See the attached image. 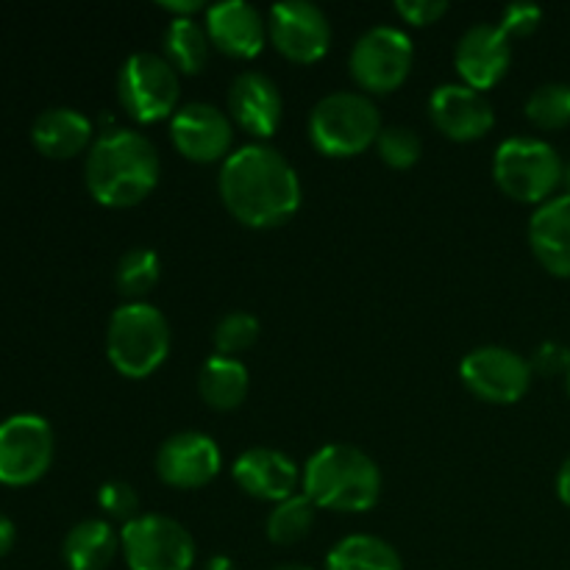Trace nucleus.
I'll list each match as a JSON object with an SVG mask.
<instances>
[{
	"label": "nucleus",
	"instance_id": "f257e3e1",
	"mask_svg": "<svg viewBox=\"0 0 570 570\" xmlns=\"http://www.w3.org/2000/svg\"><path fill=\"white\" fill-rule=\"evenodd\" d=\"M217 189L228 215L248 228L284 226L301 206V181L287 156L265 142L232 150Z\"/></svg>",
	"mask_w": 570,
	"mask_h": 570
},
{
	"label": "nucleus",
	"instance_id": "f03ea898",
	"mask_svg": "<svg viewBox=\"0 0 570 570\" xmlns=\"http://www.w3.org/2000/svg\"><path fill=\"white\" fill-rule=\"evenodd\" d=\"M159 150L134 128H106L95 137L83 165L89 195L109 209H128L159 184Z\"/></svg>",
	"mask_w": 570,
	"mask_h": 570
},
{
	"label": "nucleus",
	"instance_id": "7ed1b4c3",
	"mask_svg": "<svg viewBox=\"0 0 570 570\" xmlns=\"http://www.w3.org/2000/svg\"><path fill=\"white\" fill-rule=\"evenodd\" d=\"M301 484L306 499L321 510L367 512L382 495V471L367 451L328 443L306 460Z\"/></svg>",
	"mask_w": 570,
	"mask_h": 570
},
{
	"label": "nucleus",
	"instance_id": "20e7f679",
	"mask_svg": "<svg viewBox=\"0 0 570 570\" xmlns=\"http://www.w3.org/2000/svg\"><path fill=\"white\" fill-rule=\"evenodd\" d=\"M170 323L159 306L148 301H126L117 306L106 328V356L126 379H148L170 354Z\"/></svg>",
	"mask_w": 570,
	"mask_h": 570
},
{
	"label": "nucleus",
	"instance_id": "39448f33",
	"mask_svg": "<svg viewBox=\"0 0 570 570\" xmlns=\"http://www.w3.org/2000/svg\"><path fill=\"white\" fill-rule=\"evenodd\" d=\"M382 134V115L365 92L323 95L309 115V142L332 159L365 154Z\"/></svg>",
	"mask_w": 570,
	"mask_h": 570
},
{
	"label": "nucleus",
	"instance_id": "423d86ee",
	"mask_svg": "<svg viewBox=\"0 0 570 570\" xmlns=\"http://www.w3.org/2000/svg\"><path fill=\"white\" fill-rule=\"evenodd\" d=\"M562 165L554 145L538 137H510L495 148L493 178L518 204H546L562 187Z\"/></svg>",
	"mask_w": 570,
	"mask_h": 570
},
{
	"label": "nucleus",
	"instance_id": "0eeeda50",
	"mask_svg": "<svg viewBox=\"0 0 570 570\" xmlns=\"http://www.w3.org/2000/svg\"><path fill=\"white\" fill-rule=\"evenodd\" d=\"M181 81L178 70L159 53L139 50L117 72V100L137 122H156L176 115Z\"/></svg>",
	"mask_w": 570,
	"mask_h": 570
},
{
	"label": "nucleus",
	"instance_id": "6e6552de",
	"mask_svg": "<svg viewBox=\"0 0 570 570\" xmlns=\"http://www.w3.org/2000/svg\"><path fill=\"white\" fill-rule=\"evenodd\" d=\"M128 570H193L195 540L176 518L148 512L120 532Z\"/></svg>",
	"mask_w": 570,
	"mask_h": 570
},
{
	"label": "nucleus",
	"instance_id": "1a4fd4ad",
	"mask_svg": "<svg viewBox=\"0 0 570 570\" xmlns=\"http://www.w3.org/2000/svg\"><path fill=\"white\" fill-rule=\"evenodd\" d=\"M415 61L410 33L395 26H373L351 50V76L365 92L387 95L406 81Z\"/></svg>",
	"mask_w": 570,
	"mask_h": 570
},
{
	"label": "nucleus",
	"instance_id": "9d476101",
	"mask_svg": "<svg viewBox=\"0 0 570 570\" xmlns=\"http://www.w3.org/2000/svg\"><path fill=\"white\" fill-rule=\"evenodd\" d=\"M56 454L50 423L33 412L0 421V484L26 488L48 473Z\"/></svg>",
	"mask_w": 570,
	"mask_h": 570
},
{
	"label": "nucleus",
	"instance_id": "9b49d317",
	"mask_svg": "<svg viewBox=\"0 0 570 570\" xmlns=\"http://www.w3.org/2000/svg\"><path fill=\"white\" fill-rule=\"evenodd\" d=\"M532 362L504 345H479L460 362L468 393L488 404H518L532 387Z\"/></svg>",
	"mask_w": 570,
	"mask_h": 570
},
{
	"label": "nucleus",
	"instance_id": "f8f14e48",
	"mask_svg": "<svg viewBox=\"0 0 570 570\" xmlns=\"http://www.w3.org/2000/svg\"><path fill=\"white\" fill-rule=\"evenodd\" d=\"M267 39L284 59L315 65L328 53L332 22L326 11L309 0H284L267 11Z\"/></svg>",
	"mask_w": 570,
	"mask_h": 570
},
{
	"label": "nucleus",
	"instance_id": "ddd939ff",
	"mask_svg": "<svg viewBox=\"0 0 570 570\" xmlns=\"http://www.w3.org/2000/svg\"><path fill=\"white\" fill-rule=\"evenodd\" d=\"M170 139L184 159L198 165L226 161L234 142L232 117L215 104H187L170 117Z\"/></svg>",
	"mask_w": 570,
	"mask_h": 570
},
{
	"label": "nucleus",
	"instance_id": "4468645a",
	"mask_svg": "<svg viewBox=\"0 0 570 570\" xmlns=\"http://www.w3.org/2000/svg\"><path fill=\"white\" fill-rule=\"evenodd\" d=\"M223 454L204 432H176L156 451V473L167 488L198 490L220 473Z\"/></svg>",
	"mask_w": 570,
	"mask_h": 570
},
{
	"label": "nucleus",
	"instance_id": "2eb2a0df",
	"mask_svg": "<svg viewBox=\"0 0 570 570\" xmlns=\"http://www.w3.org/2000/svg\"><path fill=\"white\" fill-rule=\"evenodd\" d=\"M512 61L510 37L501 31L499 22H476L460 37L454 50V65L462 83L484 89L495 87L507 76Z\"/></svg>",
	"mask_w": 570,
	"mask_h": 570
},
{
	"label": "nucleus",
	"instance_id": "dca6fc26",
	"mask_svg": "<svg viewBox=\"0 0 570 570\" xmlns=\"http://www.w3.org/2000/svg\"><path fill=\"white\" fill-rule=\"evenodd\" d=\"M429 117L454 142H473L493 128L495 111L488 95L468 83H443L429 98Z\"/></svg>",
	"mask_w": 570,
	"mask_h": 570
},
{
	"label": "nucleus",
	"instance_id": "f3484780",
	"mask_svg": "<svg viewBox=\"0 0 570 570\" xmlns=\"http://www.w3.org/2000/svg\"><path fill=\"white\" fill-rule=\"evenodd\" d=\"M228 115L250 137H273L284 115L282 89L259 70L239 72L228 87Z\"/></svg>",
	"mask_w": 570,
	"mask_h": 570
},
{
	"label": "nucleus",
	"instance_id": "a211bd4d",
	"mask_svg": "<svg viewBox=\"0 0 570 570\" xmlns=\"http://www.w3.org/2000/svg\"><path fill=\"white\" fill-rule=\"evenodd\" d=\"M206 33L220 53L232 59H254L267 39V22L248 0H223L206 9Z\"/></svg>",
	"mask_w": 570,
	"mask_h": 570
},
{
	"label": "nucleus",
	"instance_id": "6ab92c4d",
	"mask_svg": "<svg viewBox=\"0 0 570 570\" xmlns=\"http://www.w3.org/2000/svg\"><path fill=\"white\" fill-rule=\"evenodd\" d=\"M301 468L289 460L287 454L267 445L243 451L232 468V476L239 488L259 501H287L295 495V488L301 484Z\"/></svg>",
	"mask_w": 570,
	"mask_h": 570
},
{
	"label": "nucleus",
	"instance_id": "aec40b11",
	"mask_svg": "<svg viewBox=\"0 0 570 570\" xmlns=\"http://www.w3.org/2000/svg\"><path fill=\"white\" fill-rule=\"evenodd\" d=\"M529 245L551 276L570 278V195H554L534 209Z\"/></svg>",
	"mask_w": 570,
	"mask_h": 570
},
{
	"label": "nucleus",
	"instance_id": "412c9836",
	"mask_svg": "<svg viewBox=\"0 0 570 570\" xmlns=\"http://www.w3.org/2000/svg\"><path fill=\"white\" fill-rule=\"evenodd\" d=\"M95 126L83 111L72 106H53L37 115L31 126V142L48 159H72L92 148Z\"/></svg>",
	"mask_w": 570,
	"mask_h": 570
},
{
	"label": "nucleus",
	"instance_id": "4be33fe9",
	"mask_svg": "<svg viewBox=\"0 0 570 570\" xmlns=\"http://www.w3.org/2000/svg\"><path fill=\"white\" fill-rule=\"evenodd\" d=\"M117 551H122L120 534L104 518L76 523L61 543V557L70 570H106L115 562Z\"/></svg>",
	"mask_w": 570,
	"mask_h": 570
},
{
	"label": "nucleus",
	"instance_id": "5701e85b",
	"mask_svg": "<svg viewBox=\"0 0 570 570\" xmlns=\"http://www.w3.org/2000/svg\"><path fill=\"white\" fill-rule=\"evenodd\" d=\"M248 367L237 356L215 354L200 365L198 371V393L212 410L232 412L248 395Z\"/></svg>",
	"mask_w": 570,
	"mask_h": 570
},
{
	"label": "nucleus",
	"instance_id": "b1692460",
	"mask_svg": "<svg viewBox=\"0 0 570 570\" xmlns=\"http://www.w3.org/2000/svg\"><path fill=\"white\" fill-rule=\"evenodd\" d=\"M161 50L178 72L195 76L209 61L212 39L204 22H198L195 17H173L165 28V37H161Z\"/></svg>",
	"mask_w": 570,
	"mask_h": 570
},
{
	"label": "nucleus",
	"instance_id": "393cba45",
	"mask_svg": "<svg viewBox=\"0 0 570 570\" xmlns=\"http://www.w3.org/2000/svg\"><path fill=\"white\" fill-rule=\"evenodd\" d=\"M326 570H404L399 551L376 534H348L326 557Z\"/></svg>",
	"mask_w": 570,
	"mask_h": 570
},
{
	"label": "nucleus",
	"instance_id": "a878e982",
	"mask_svg": "<svg viewBox=\"0 0 570 570\" xmlns=\"http://www.w3.org/2000/svg\"><path fill=\"white\" fill-rule=\"evenodd\" d=\"M315 510L317 507L306 499L304 493L289 495L287 501H278L271 510L265 523V532L271 538V543L276 546H293L309 534V529L315 527Z\"/></svg>",
	"mask_w": 570,
	"mask_h": 570
},
{
	"label": "nucleus",
	"instance_id": "bb28decb",
	"mask_svg": "<svg viewBox=\"0 0 570 570\" xmlns=\"http://www.w3.org/2000/svg\"><path fill=\"white\" fill-rule=\"evenodd\" d=\"M159 256L150 248H131L117 262V293L126 301H142L159 282Z\"/></svg>",
	"mask_w": 570,
	"mask_h": 570
},
{
	"label": "nucleus",
	"instance_id": "cd10ccee",
	"mask_svg": "<svg viewBox=\"0 0 570 570\" xmlns=\"http://www.w3.org/2000/svg\"><path fill=\"white\" fill-rule=\"evenodd\" d=\"M527 117L543 131L570 126V83L551 81L527 98Z\"/></svg>",
	"mask_w": 570,
	"mask_h": 570
},
{
	"label": "nucleus",
	"instance_id": "c85d7f7f",
	"mask_svg": "<svg viewBox=\"0 0 570 570\" xmlns=\"http://www.w3.org/2000/svg\"><path fill=\"white\" fill-rule=\"evenodd\" d=\"M259 337V321L256 315L243 309H234L228 315H223L217 321L215 332H212V343H215V351L223 356H234L248 351L250 345Z\"/></svg>",
	"mask_w": 570,
	"mask_h": 570
},
{
	"label": "nucleus",
	"instance_id": "c756f323",
	"mask_svg": "<svg viewBox=\"0 0 570 570\" xmlns=\"http://www.w3.org/2000/svg\"><path fill=\"white\" fill-rule=\"evenodd\" d=\"M376 150L382 161L395 170H406V167L417 165L423 154V142L417 137L415 128L410 126H387L382 128L376 139Z\"/></svg>",
	"mask_w": 570,
	"mask_h": 570
},
{
	"label": "nucleus",
	"instance_id": "7c9ffc66",
	"mask_svg": "<svg viewBox=\"0 0 570 570\" xmlns=\"http://www.w3.org/2000/svg\"><path fill=\"white\" fill-rule=\"evenodd\" d=\"M98 507L106 512V518H111V521H122V527L131 523L134 518H139L137 490L128 482H120V479H111V482L100 484Z\"/></svg>",
	"mask_w": 570,
	"mask_h": 570
},
{
	"label": "nucleus",
	"instance_id": "2f4dec72",
	"mask_svg": "<svg viewBox=\"0 0 570 570\" xmlns=\"http://www.w3.org/2000/svg\"><path fill=\"white\" fill-rule=\"evenodd\" d=\"M540 22H543V9H540L538 3H510L504 6V11H501V31L507 33V37H529V33H534L540 28Z\"/></svg>",
	"mask_w": 570,
	"mask_h": 570
},
{
	"label": "nucleus",
	"instance_id": "473e14b6",
	"mask_svg": "<svg viewBox=\"0 0 570 570\" xmlns=\"http://www.w3.org/2000/svg\"><path fill=\"white\" fill-rule=\"evenodd\" d=\"M393 9L410 26H432L449 11V3H440V0H395Z\"/></svg>",
	"mask_w": 570,
	"mask_h": 570
},
{
	"label": "nucleus",
	"instance_id": "72a5a7b5",
	"mask_svg": "<svg viewBox=\"0 0 570 570\" xmlns=\"http://www.w3.org/2000/svg\"><path fill=\"white\" fill-rule=\"evenodd\" d=\"M532 371L543 373V376H560L570 371V348L560 343H543L532 354Z\"/></svg>",
	"mask_w": 570,
	"mask_h": 570
},
{
	"label": "nucleus",
	"instance_id": "f704fd0d",
	"mask_svg": "<svg viewBox=\"0 0 570 570\" xmlns=\"http://www.w3.org/2000/svg\"><path fill=\"white\" fill-rule=\"evenodd\" d=\"M159 6L165 11H170L173 17H195L200 9H204L200 0H161Z\"/></svg>",
	"mask_w": 570,
	"mask_h": 570
},
{
	"label": "nucleus",
	"instance_id": "c9c22d12",
	"mask_svg": "<svg viewBox=\"0 0 570 570\" xmlns=\"http://www.w3.org/2000/svg\"><path fill=\"white\" fill-rule=\"evenodd\" d=\"M14 538H17L14 521H11L9 515H3V512H0V557L9 554L11 546H14Z\"/></svg>",
	"mask_w": 570,
	"mask_h": 570
},
{
	"label": "nucleus",
	"instance_id": "e433bc0d",
	"mask_svg": "<svg viewBox=\"0 0 570 570\" xmlns=\"http://www.w3.org/2000/svg\"><path fill=\"white\" fill-rule=\"evenodd\" d=\"M557 495H560L562 504L570 507V456L557 471Z\"/></svg>",
	"mask_w": 570,
	"mask_h": 570
},
{
	"label": "nucleus",
	"instance_id": "4c0bfd02",
	"mask_svg": "<svg viewBox=\"0 0 570 570\" xmlns=\"http://www.w3.org/2000/svg\"><path fill=\"white\" fill-rule=\"evenodd\" d=\"M204 570H237V566H234V560H232V557H226V554H217V557H212L209 562H206Z\"/></svg>",
	"mask_w": 570,
	"mask_h": 570
},
{
	"label": "nucleus",
	"instance_id": "58836bf2",
	"mask_svg": "<svg viewBox=\"0 0 570 570\" xmlns=\"http://www.w3.org/2000/svg\"><path fill=\"white\" fill-rule=\"evenodd\" d=\"M562 193L570 195V161L566 165V170H562Z\"/></svg>",
	"mask_w": 570,
	"mask_h": 570
},
{
	"label": "nucleus",
	"instance_id": "ea45409f",
	"mask_svg": "<svg viewBox=\"0 0 570 570\" xmlns=\"http://www.w3.org/2000/svg\"><path fill=\"white\" fill-rule=\"evenodd\" d=\"M273 570H312L309 566H298V562H287V566H278Z\"/></svg>",
	"mask_w": 570,
	"mask_h": 570
},
{
	"label": "nucleus",
	"instance_id": "a19ab883",
	"mask_svg": "<svg viewBox=\"0 0 570 570\" xmlns=\"http://www.w3.org/2000/svg\"><path fill=\"white\" fill-rule=\"evenodd\" d=\"M566 387H568V395H570V371H568V376H566Z\"/></svg>",
	"mask_w": 570,
	"mask_h": 570
}]
</instances>
